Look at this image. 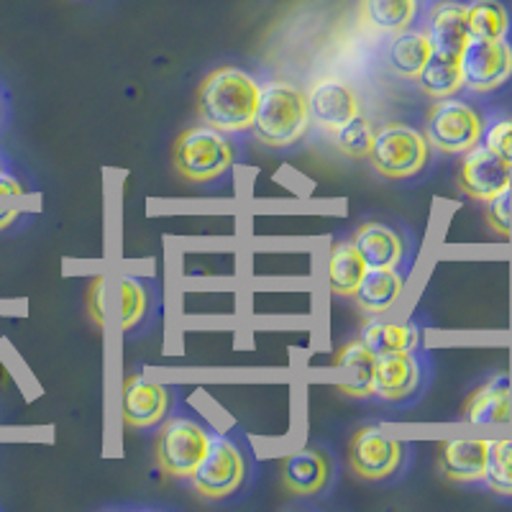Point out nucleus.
Returning <instances> with one entry per match:
<instances>
[{"instance_id":"1","label":"nucleus","mask_w":512,"mask_h":512,"mask_svg":"<svg viewBox=\"0 0 512 512\" xmlns=\"http://www.w3.org/2000/svg\"><path fill=\"white\" fill-rule=\"evenodd\" d=\"M259 82L239 67H218L198 90V116L223 134L251 128L259 105Z\"/></svg>"},{"instance_id":"2","label":"nucleus","mask_w":512,"mask_h":512,"mask_svg":"<svg viewBox=\"0 0 512 512\" xmlns=\"http://www.w3.org/2000/svg\"><path fill=\"white\" fill-rule=\"evenodd\" d=\"M310 123L308 95L292 82L274 80L259 90V105L251 131L259 144L285 149L300 141Z\"/></svg>"},{"instance_id":"3","label":"nucleus","mask_w":512,"mask_h":512,"mask_svg":"<svg viewBox=\"0 0 512 512\" xmlns=\"http://www.w3.org/2000/svg\"><path fill=\"white\" fill-rule=\"evenodd\" d=\"M233 146L213 126L185 128L175 141V167L190 182H213L233 164Z\"/></svg>"},{"instance_id":"4","label":"nucleus","mask_w":512,"mask_h":512,"mask_svg":"<svg viewBox=\"0 0 512 512\" xmlns=\"http://www.w3.org/2000/svg\"><path fill=\"white\" fill-rule=\"evenodd\" d=\"M428 154H431V144L418 128L405 126V123H387L374 134L369 162L374 172L387 180H408L428 164Z\"/></svg>"},{"instance_id":"5","label":"nucleus","mask_w":512,"mask_h":512,"mask_svg":"<svg viewBox=\"0 0 512 512\" xmlns=\"http://www.w3.org/2000/svg\"><path fill=\"white\" fill-rule=\"evenodd\" d=\"M482 134V116L459 98L436 100L425 118V139L443 154H466L482 141Z\"/></svg>"},{"instance_id":"6","label":"nucleus","mask_w":512,"mask_h":512,"mask_svg":"<svg viewBox=\"0 0 512 512\" xmlns=\"http://www.w3.org/2000/svg\"><path fill=\"white\" fill-rule=\"evenodd\" d=\"M210 448V433L190 418H172L157 436V464L169 477H192Z\"/></svg>"},{"instance_id":"7","label":"nucleus","mask_w":512,"mask_h":512,"mask_svg":"<svg viewBox=\"0 0 512 512\" xmlns=\"http://www.w3.org/2000/svg\"><path fill=\"white\" fill-rule=\"evenodd\" d=\"M464 88L492 93L512 77V44L507 39H469L459 54Z\"/></svg>"},{"instance_id":"8","label":"nucleus","mask_w":512,"mask_h":512,"mask_svg":"<svg viewBox=\"0 0 512 512\" xmlns=\"http://www.w3.org/2000/svg\"><path fill=\"white\" fill-rule=\"evenodd\" d=\"M246 477V461L239 446L228 438L216 436L210 438V448L205 459L192 474V484L203 497L210 500H221V497L239 492Z\"/></svg>"},{"instance_id":"9","label":"nucleus","mask_w":512,"mask_h":512,"mask_svg":"<svg viewBox=\"0 0 512 512\" xmlns=\"http://www.w3.org/2000/svg\"><path fill=\"white\" fill-rule=\"evenodd\" d=\"M512 185V169L492 149L477 144L464 154L459 169V187L464 195L487 203Z\"/></svg>"},{"instance_id":"10","label":"nucleus","mask_w":512,"mask_h":512,"mask_svg":"<svg viewBox=\"0 0 512 512\" xmlns=\"http://www.w3.org/2000/svg\"><path fill=\"white\" fill-rule=\"evenodd\" d=\"M402 461V443L384 438L377 428H361L349 443V464L361 479L379 482L397 472Z\"/></svg>"},{"instance_id":"11","label":"nucleus","mask_w":512,"mask_h":512,"mask_svg":"<svg viewBox=\"0 0 512 512\" xmlns=\"http://www.w3.org/2000/svg\"><path fill=\"white\" fill-rule=\"evenodd\" d=\"M169 392L164 384L134 374L123 382V420L128 428H152L167 415Z\"/></svg>"},{"instance_id":"12","label":"nucleus","mask_w":512,"mask_h":512,"mask_svg":"<svg viewBox=\"0 0 512 512\" xmlns=\"http://www.w3.org/2000/svg\"><path fill=\"white\" fill-rule=\"evenodd\" d=\"M310 118L328 131H338L359 116V100L346 82L323 80L308 95Z\"/></svg>"},{"instance_id":"13","label":"nucleus","mask_w":512,"mask_h":512,"mask_svg":"<svg viewBox=\"0 0 512 512\" xmlns=\"http://www.w3.org/2000/svg\"><path fill=\"white\" fill-rule=\"evenodd\" d=\"M425 34L431 39L433 52L456 54L464 52L469 34V21H466V3L461 0H438L428 13V26Z\"/></svg>"},{"instance_id":"14","label":"nucleus","mask_w":512,"mask_h":512,"mask_svg":"<svg viewBox=\"0 0 512 512\" xmlns=\"http://www.w3.org/2000/svg\"><path fill=\"white\" fill-rule=\"evenodd\" d=\"M420 384V367L413 351H395V354L377 356L374 364V395L382 400H405Z\"/></svg>"},{"instance_id":"15","label":"nucleus","mask_w":512,"mask_h":512,"mask_svg":"<svg viewBox=\"0 0 512 512\" xmlns=\"http://www.w3.org/2000/svg\"><path fill=\"white\" fill-rule=\"evenodd\" d=\"M464 420L474 425L510 423L512 420V382L507 374H495L477 387L464 402Z\"/></svg>"},{"instance_id":"16","label":"nucleus","mask_w":512,"mask_h":512,"mask_svg":"<svg viewBox=\"0 0 512 512\" xmlns=\"http://www.w3.org/2000/svg\"><path fill=\"white\" fill-rule=\"evenodd\" d=\"M489 441H443L438 446V464L451 482H482L487 474Z\"/></svg>"},{"instance_id":"17","label":"nucleus","mask_w":512,"mask_h":512,"mask_svg":"<svg viewBox=\"0 0 512 512\" xmlns=\"http://www.w3.org/2000/svg\"><path fill=\"white\" fill-rule=\"evenodd\" d=\"M282 484L290 489L292 495H315L320 489H326L328 477H331V464L328 456L318 448H305L297 454L287 456L282 461Z\"/></svg>"},{"instance_id":"18","label":"nucleus","mask_w":512,"mask_h":512,"mask_svg":"<svg viewBox=\"0 0 512 512\" xmlns=\"http://www.w3.org/2000/svg\"><path fill=\"white\" fill-rule=\"evenodd\" d=\"M374 364H377V356L367 349L361 338L354 344H346L336 356V367L341 372L338 390L351 397L374 395Z\"/></svg>"},{"instance_id":"19","label":"nucleus","mask_w":512,"mask_h":512,"mask_svg":"<svg viewBox=\"0 0 512 512\" xmlns=\"http://www.w3.org/2000/svg\"><path fill=\"white\" fill-rule=\"evenodd\" d=\"M351 244L356 246L369 269H395L405 254L400 236L382 223H364Z\"/></svg>"},{"instance_id":"20","label":"nucleus","mask_w":512,"mask_h":512,"mask_svg":"<svg viewBox=\"0 0 512 512\" xmlns=\"http://www.w3.org/2000/svg\"><path fill=\"white\" fill-rule=\"evenodd\" d=\"M433 47L431 39L425 31H400V34L392 39L390 52H387V62H390L392 72L397 77H405V80H418V75L423 72L425 62L431 59Z\"/></svg>"},{"instance_id":"21","label":"nucleus","mask_w":512,"mask_h":512,"mask_svg":"<svg viewBox=\"0 0 512 512\" xmlns=\"http://www.w3.org/2000/svg\"><path fill=\"white\" fill-rule=\"evenodd\" d=\"M418 85L425 95L441 100L454 98L464 88V75H461V62L456 54L433 52L425 62L423 72L418 75Z\"/></svg>"},{"instance_id":"22","label":"nucleus","mask_w":512,"mask_h":512,"mask_svg":"<svg viewBox=\"0 0 512 512\" xmlns=\"http://www.w3.org/2000/svg\"><path fill=\"white\" fill-rule=\"evenodd\" d=\"M367 264L361 259L354 244H338L331 246V256H328V282H331L333 295L351 297L359 290L364 274H367Z\"/></svg>"},{"instance_id":"23","label":"nucleus","mask_w":512,"mask_h":512,"mask_svg":"<svg viewBox=\"0 0 512 512\" xmlns=\"http://www.w3.org/2000/svg\"><path fill=\"white\" fill-rule=\"evenodd\" d=\"M402 295V277L395 269H367L359 290L354 292L356 303L367 313H384Z\"/></svg>"},{"instance_id":"24","label":"nucleus","mask_w":512,"mask_h":512,"mask_svg":"<svg viewBox=\"0 0 512 512\" xmlns=\"http://www.w3.org/2000/svg\"><path fill=\"white\" fill-rule=\"evenodd\" d=\"M361 341L374 356L395 354V351H413L420 341V333L413 323H390V320H369Z\"/></svg>"},{"instance_id":"25","label":"nucleus","mask_w":512,"mask_h":512,"mask_svg":"<svg viewBox=\"0 0 512 512\" xmlns=\"http://www.w3.org/2000/svg\"><path fill=\"white\" fill-rule=\"evenodd\" d=\"M361 11L374 29L400 34L418 16V0H361Z\"/></svg>"},{"instance_id":"26","label":"nucleus","mask_w":512,"mask_h":512,"mask_svg":"<svg viewBox=\"0 0 512 512\" xmlns=\"http://www.w3.org/2000/svg\"><path fill=\"white\" fill-rule=\"evenodd\" d=\"M466 21L474 39H505L510 31V11L502 0H472L466 3Z\"/></svg>"},{"instance_id":"27","label":"nucleus","mask_w":512,"mask_h":512,"mask_svg":"<svg viewBox=\"0 0 512 512\" xmlns=\"http://www.w3.org/2000/svg\"><path fill=\"white\" fill-rule=\"evenodd\" d=\"M484 482L497 495L512 497V441H489Z\"/></svg>"},{"instance_id":"28","label":"nucleus","mask_w":512,"mask_h":512,"mask_svg":"<svg viewBox=\"0 0 512 512\" xmlns=\"http://www.w3.org/2000/svg\"><path fill=\"white\" fill-rule=\"evenodd\" d=\"M336 146L341 149V154L351 159H364L369 157L374 144V126L369 118L364 116H354L344 128H338L336 131Z\"/></svg>"},{"instance_id":"29","label":"nucleus","mask_w":512,"mask_h":512,"mask_svg":"<svg viewBox=\"0 0 512 512\" xmlns=\"http://www.w3.org/2000/svg\"><path fill=\"white\" fill-rule=\"evenodd\" d=\"M146 308H149V297L141 282L131 280V277H123L121 280V326L123 331L134 328L136 323H141Z\"/></svg>"},{"instance_id":"30","label":"nucleus","mask_w":512,"mask_h":512,"mask_svg":"<svg viewBox=\"0 0 512 512\" xmlns=\"http://www.w3.org/2000/svg\"><path fill=\"white\" fill-rule=\"evenodd\" d=\"M487 223L492 231L510 239L512 236V187L502 190L492 200H487Z\"/></svg>"},{"instance_id":"31","label":"nucleus","mask_w":512,"mask_h":512,"mask_svg":"<svg viewBox=\"0 0 512 512\" xmlns=\"http://www.w3.org/2000/svg\"><path fill=\"white\" fill-rule=\"evenodd\" d=\"M484 146L492 149L507 167L512 169V116L500 118L492 126L487 128V134H484Z\"/></svg>"},{"instance_id":"32","label":"nucleus","mask_w":512,"mask_h":512,"mask_svg":"<svg viewBox=\"0 0 512 512\" xmlns=\"http://www.w3.org/2000/svg\"><path fill=\"white\" fill-rule=\"evenodd\" d=\"M103 285H105V277H98V280L90 285V313H93V318L98 326H105V313H103L105 287Z\"/></svg>"},{"instance_id":"33","label":"nucleus","mask_w":512,"mask_h":512,"mask_svg":"<svg viewBox=\"0 0 512 512\" xmlns=\"http://www.w3.org/2000/svg\"><path fill=\"white\" fill-rule=\"evenodd\" d=\"M16 195H24V187L13 175L0 172V198H16Z\"/></svg>"},{"instance_id":"34","label":"nucleus","mask_w":512,"mask_h":512,"mask_svg":"<svg viewBox=\"0 0 512 512\" xmlns=\"http://www.w3.org/2000/svg\"><path fill=\"white\" fill-rule=\"evenodd\" d=\"M18 218V210L16 208H0V231L8 226H13V221Z\"/></svg>"}]
</instances>
